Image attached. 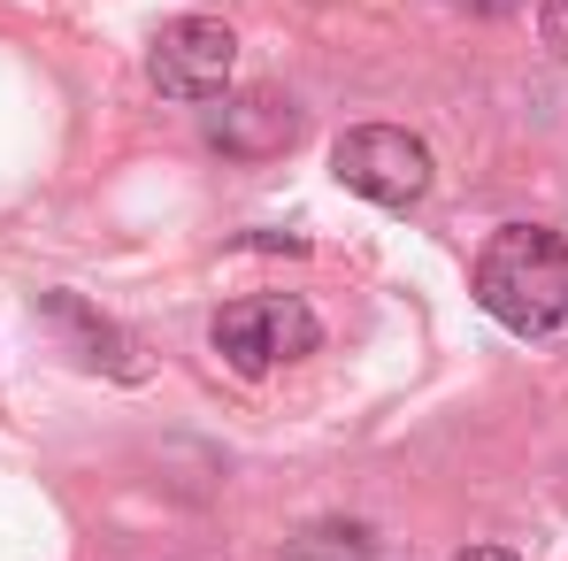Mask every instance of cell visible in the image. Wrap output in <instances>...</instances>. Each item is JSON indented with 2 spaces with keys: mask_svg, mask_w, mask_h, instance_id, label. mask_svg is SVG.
Masks as SVG:
<instances>
[{
  "mask_svg": "<svg viewBox=\"0 0 568 561\" xmlns=\"http://www.w3.org/2000/svg\"><path fill=\"white\" fill-rule=\"evenodd\" d=\"M454 561H515V554H507V547H462Z\"/></svg>",
  "mask_w": 568,
  "mask_h": 561,
  "instance_id": "obj_9",
  "label": "cell"
},
{
  "mask_svg": "<svg viewBox=\"0 0 568 561\" xmlns=\"http://www.w3.org/2000/svg\"><path fill=\"white\" fill-rule=\"evenodd\" d=\"M207 347L231 362L239 377H270L277 362H300L323 347V323L300 292H246L207 323Z\"/></svg>",
  "mask_w": 568,
  "mask_h": 561,
  "instance_id": "obj_2",
  "label": "cell"
},
{
  "mask_svg": "<svg viewBox=\"0 0 568 561\" xmlns=\"http://www.w3.org/2000/svg\"><path fill=\"white\" fill-rule=\"evenodd\" d=\"M284 561H377V539L362 523H315L284 547Z\"/></svg>",
  "mask_w": 568,
  "mask_h": 561,
  "instance_id": "obj_7",
  "label": "cell"
},
{
  "mask_svg": "<svg viewBox=\"0 0 568 561\" xmlns=\"http://www.w3.org/2000/svg\"><path fill=\"white\" fill-rule=\"evenodd\" d=\"M39 315H47V323H54V331L78 347V362H93V370H115V377H139V370H146V362L131 354V339H123L108 315H93L78 292H47V300H39Z\"/></svg>",
  "mask_w": 568,
  "mask_h": 561,
  "instance_id": "obj_6",
  "label": "cell"
},
{
  "mask_svg": "<svg viewBox=\"0 0 568 561\" xmlns=\"http://www.w3.org/2000/svg\"><path fill=\"white\" fill-rule=\"evenodd\" d=\"M476 16H507V8H523V0H469Z\"/></svg>",
  "mask_w": 568,
  "mask_h": 561,
  "instance_id": "obj_10",
  "label": "cell"
},
{
  "mask_svg": "<svg viewBox=\"0 0 568 561\" xmlns=\"http://www.w3.org/2000/svg\"><path fill=\"white\" fill-rule=\"evenodd\" d=\"M331 170H338L346 192L377 200L392 216H407V208L430 192V178H438L430 147H423L415 131H399V123H354V131L331 147Z\"/></svg>",
  "mask_w": 568,
  "mask_h": 561,
  "instance_id": "obj_3",
  "label": "cell"
},
{
  "mask_svg": "<svg viewBox=\"0 0 568 561\" xmlns=\"http://www.w3.org/2000/svg\"><path fill=\"white\" fill-rule=\"evenodd\" d=\"M300 139V108L277 93H223L207 108V147L231 162H270Z\"/></svg>",
  "mask_w": 568,
  "mask_h": 561,
  "instance_id": "obj_5",
  "label": "cell"
},
{
  "mask_svg": "<svg viewBox=\"0 0 568 561\" xmlns=\"http://www.w3.org/2000/svg\"><path fill=\"white\" fill-rule=\"evenodd\" d=\"M476 308L515 331V339H546L568 323V239L538 223H507L484 239L476 254Z\"/></svg>",
  "mask_w": 568,
  "mask_h": 561,
  "instance_id": "obj_1",
  "label": "cell"
},
{
  "mask_svg": "<svg viewBox=\"0 0 568 561\" xmlns=\"http://www.w3.org/2000/svg\"><path fill=\"white\" fill-rule=\"evenodd\" d=\"M538 39L568 62V0H538Z\"/></svg>",
  "mask_w": 568,
  "mask_h": 561,
  "instance_id": "obj_8",
  "label": "cell"
},
{
  "mask_svg": "<svg viewBox=\"0 0 568 561\" xmlns=\"http://www.w3.org/2000/svg\"><path fill=\"white\" fill-rule=\"evenodd\" d=\"M154 86L170 100H223L231 93V70H239V39L223 16H178L154 31V54H146Z\"/></svg>",
  "mask_w": 568,
  "mask_h": 561,
  "instance_id": "obj_4",
  "label": "cell"
}]
</instances>
